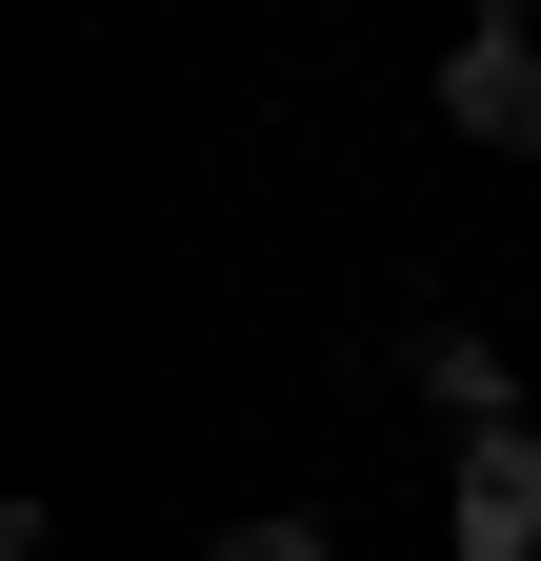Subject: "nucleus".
Returning a JSON list of instances; mask_svg holds the SVG:
<instances>
[{
    "mask_svg": "<svg viewBox=\"0 0 541 561\" xmlns=\"http://www.w3.org/2000/svg\"><path fill=\"white\" fill-rule=\"evenodd\" d=\"M401 381L441 401V442H502V421H521V362H502L482 321H422V341H401Z\"/></svg>",
    "mask_w": 541,
    "mask_h": 561,
    "instance_id": "3",
    "label": "nucleus"
},
{
    "mask_svg": "<svg viewBox=\"0 0 541 561\" xmlns=\"http://www.w3.org/2000/svg\"><path fill=\"white\" fill-rule=\"evenodd\" d=\"M441 561H541V421L441 442Z\"/></svg>",
    "mask_w": 541,
    "mask_h": 561,
    "instance_id": "2",
    "label": "nucleus"
},
{
    "mask_svg": "<svg viewBox=\"0 0 541 561\" xmlns=\"http://www.w3.org/2000/svg\"><path fill=\"white\" fill-rule=\"evenodd\" d=\"M441 140H482V161H541V21L482 0V21L441 41Z\"/></svg>",
    "mask_w": 541,
    "mask_h": 561,
    "instance_id": "1",
    "label": "nucleus"
},
{
    "mask_svg": "<svg viewBox=\"0 0 541 561\" xmlns=\"http://www.w3.org/2000/svg\"><path fill=\"white\" fill-rule=\"evenodd\" d=\"M200 561H342V522H321V502H281V522H221Z\"/></svg>",
    "mask_w": 541,
    "mask_h": 561,
    "instance_id": "4",
    "label": "nucleus"
}]
</instances>
